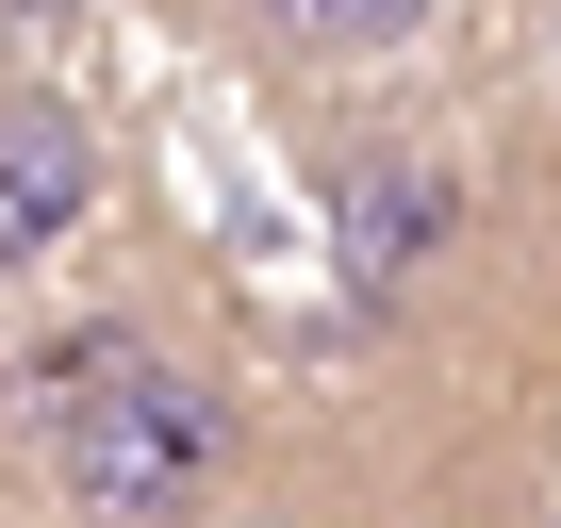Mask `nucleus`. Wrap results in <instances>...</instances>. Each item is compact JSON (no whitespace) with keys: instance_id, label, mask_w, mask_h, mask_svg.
I'll use <instances>...</instances> for the list:
<instances>
[{"instance_id":"nucleus-1","label":"nucleus","mask_w":561,"mask_h":528,"mask_svg":"<svg viewBox=\"0 0 561 528\" xmlns=\"http://www.w3.org/2000/svg\"><path fill=\"white\" fill-rule=\"evenodd\" d=\"M34 446H50L67 528H215L248 413L215 364H182L149 331H83L67 364H34Z\"/></svg>"},{"instance_id":"nucleus-2","label":"nucleus","mask_w":561,"mask_h":528,"mask_svg":"<svg viewBox=\"0 0 561 528\" xmlns=\"http://www.w3.org/2000/svg\"><path fill=\"white\" fill-rule=\"evenodd\" d=\"M446 215H462V182H446V149H413V133H364L347 165H331V231H347V282L364 298H413L430 264H446Z\"/></svg>"},{"instance_id":"nucleus-3","label":"nucleus","mask_w":561,"mask_h":528,"mask_svg":"<svg viewBox=\"0 0 561 528\" xmlns=\"http://www.w3.org/2000/svg\"><path fill=\"white\" fill-rule=\"evenodd\" d=\"M83 215H100V133H83V100L0 83V282H34Z\"/></svg>"},{"instance_id":"nucleus-4","label":"nucleus","mask_w":561,"mask_h":528,"mask_svg":"<svg viewBox=\"0 0 561 528\" xmlns=\"http://www.w3.org/2000/svg\"><path fill=\"white\" fill-rule=\"evenodd\" d=\"M231 528H314V512H231Z\"/></svg>"}]
</instances>
